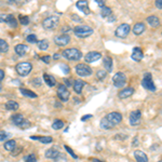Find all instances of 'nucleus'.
I'll return each instance as SVG.
<instances>
[{"mask_svg": "<svg viewBox=\"0 0 162 162\" xmlns=\"http://www.w3.org/2000/svg\"><path fill=\"white\" fill-rule=\"evenodd\" d=\"M134 157L136 162H148V157L145 152L142 150H135L134 151Z\"/></svg>", "mask_w": 162, "mask_h": 162, "instance_id": "nucleus-17", "label": "nucleus"}, {"mask_svg": "<svg viewBox=\"0 0 162 162\" xmlns=\"http://www.w3.org/2000/svg\"><path fill=\"white\" fill-rule=\"evenodd\" d=\"M133 93H134V89L133 88H125L118 93V96L121 100H125V98L131 97V96L133 95Z\"/></svg>", "mask_w": 162, "mask_h": 162, "instance_id": "nucleus-16", "label": "nucleus"}, {"mask_svg": "<svg viewBox=\"0 0 162 162\" xmlns=\"http://www.w3.org/2000/svg\"><path fill=\"white\" fill-rule=\"evenodd\" d=\"M3 147H4V149L8 150V151H13L16 147V142L14 140H7V142L3 144Z\"/></svg>", "mask_w": 162, "mask_h": 162, "instance_id": "nucleus-27", "label": "nucleus"}, {"mask_svg": "<svg viewBox=\"0 0 162 162\" xmlns=\"http://www.w3.org/2000/svg\"><path fill=\"white\" fill-rule=\"evenodd\" d=\"M65 86H71V82H70V80H69V79H65Z\"/></svg>", "mask_w": 162, "mask_h": 162, "instance_id": "nucleus-53", "label": "nucleus"}, {"mask_svg": "<svg viewBox=\"0 0 162 162\" xmlns=\"http://www.w3.org/2000/svg\"><path fill=\"white\" fill-rule=\"evenodd\" d=\"M9 3H17V2H20L21 0H8Z\"/></svg>", "mask_w": 162, "mask_h": 162, "instance_id": "nucleus-54", "label": "nucleus"}, {"mask_svg": "<svg viewBox=\"0 0 162 162\" xmlns=\"http://www.w3.org/2000/svg\"><path fill=\"white\" fill-rule=\"evenodd\" d=\"M65 149H66L67 150V152H68V154H69L70 155V156H71L72 157V158H74V159H78V156H77V155L76 154H75V152L74 151H72V149L71 148H70V147L69 146H67V145H65Z\"/></svg>", "mask_w": 162, "mask_h": 162, "instance_id": "nucleus-40", "label": "nucleus"}, {"mask_svg": "<svg viewBox=\"0 0 162 162\" xmlns=\"http://www.w3.org/2000/svg\"><path fill=\"white\" fill-rule=\"evenodd\" d=\"M131 57L134 61H136V62H140V61L143 60V57H144V54H143V51L140 50V48H134Z\"/></svg>", "mask_w": 162, "mask_h": 162, "instance_id": "nucleus-21", "label": "nucleus"}, {"mask_svg": "<svg viewBox=\"0 0 162 162\" xmlns=\"http://www.w3.org/2000/svg\"><path fill=\"white\" fill-rule=\"evenodd\" d=\"M145 29H146V26H145L144 23H136V24L133 26V32H134L135 35H142L143 32H145Z\"/></svg>", "mask_w": 162, "mask_h": 162, "instance_id": "nucleus-24", "label": "nucleus"}, {"mask_svg": "<svg viewBox=\"0 0 162 162\" xmlns=\"http://www.w3.org/2000/svg\"><path fill=\"white\" fill-rule=\"evenodd\" d=\"M69 90H68V86L65 84H60L57 88V96L62 102H67L69 100Z\"/></svg>", "mask_w": 162, "mask_h": 162, "instance_id": "nucleus-10", "label": "nucleus"}, {"mask_svg": "<svg viewBox=\"0 0 162 162\" xmlns=\"http://www.w3.org/2000/svg\"><path fill=\"white\" fill-rule=\"evenodd\" d=\"M43 81L46 82L49 86H54L56 84L55 78H54L52 75H49V74H43Z\"/></svg>", "mask_w": 162, "mask_h": 162, "instance_id": "nucleus-25", "label": "nucleus"}, {"mask_svg": "<svg viewBox=\"0 0 162 162\" xmlns=\"http://www.w3.org/2000/svg\"><path fill=\"white\" fill-rule=\"evenodd\" d=\"M64 125H65V123L63 120H55L52 123V129L53 130L58 131V130H61V129H63V126Z\"/></svg>", "mask_w": 162, "mask_h": 162, "instance_id": "nucleus-32", "label": "nucleus"}, {"mask_svg": "<svg viewBox=\"0 0 162 162\" xmlns=\"http://www.w3.org/2000/svg\"><path fill=\"white\" fill-rule=\"evenodd\" d=\"M101 15H102V17H109L110 15H112V11L111 9L109 8V7H102V11H101Z\"/></svg>", "mask_w": 162, "mask_h": 162, "instance_id": "nucleus-31", "label": "nucleus"}, {"mask_svg": "<svg viewBox=\"0 0 162 162\" xmlns=\"http://www.w3.org/2000/svg\"><path fill=\"white\" fill-rule=\"evenodd\" d=\"M20 92L22 93V95L26 96V97H29V98H36L37 96H38L36 93L32 92V91L28 90V89H24V88L20 89Z\"/></svg>", "mask_w": 162, "mask_h": 162, "instance_id": "nucleus-29", "label": "nucleus"}, {"mask_svg": "<svg viewBox=\"0 0 162 162\" xmlns=\"http://www.w3.org/2000/svg\"><path fill=\"white\" fill-rule=\"evenodd\" d=\"M18 103L14 102V101H9L8 103H6V109L11 110V111H15L18 109Z\"/></svg>", "mask_w": 162, "mask_h": 162, "instance_id": "nucleus-28", "label": "nucleus"}, {"mask_svg": "<svg viewBox=\"0 0 162 162\" xmlns=\"http://www.w3.org/2000/svg\"><path fill=\"white\" fill-rule=\"evenodd\" d=\"M74 32L78 38H86L93 34V28L88 26V25H79L74 28Z\"/></svg>", "mask_w": 162, "mask_h": 162, "instance_id": "nucleus-1", "label": "nucleus"}, {"mask_svg": "<svg viewBox=\"0 0 162 162\" xmlns=\"http://www.w3.org/2000/svg\"><path fill=\"white\" fill-rule=\"evenodd\" d=\"M14 51H15V53L17 54L18 56H24L26 52L28 51V47L25 46V44H17V46L14 48Z\"/></svg>", "mask_w": 162, "mask_h": 162, "instance_id": "nucleus-23", "label": "nucleus"}, {"mask_svg": "<svg viewBox=\"0 0 162 162\" xmlns=\"http://www.w3.org/2000/svg\"><path fill=\"white\" fill-rule=\"evenodd\" d=\"M61 69H62L63 72L66 75L70 72V68H69V66H67V64H61Z\"/></svg>", "mask_w": 162, "mask_h": 162, "instance_id": "nucleus-41", "label": "nucleus"}, {"mask_svg": "<svg viewBox=\"0 0 162 162\" xmlns=\"http://www.w3.org/2000/svg\"><path fill=\"white\" fill-rule=\"evenodd\" d=\"M102 57V54L100 52H96V51H92V52H89L84 55V61L86 63H93L98 61L100 58Z\"/></svg>", "mask_w": 162, "mask_h": 162, "instance_id": "nucleus-13", "label": "nucleus"}, {"mask_svg": "<svg viewBox=\"0 0 162 162\" xmlns=\"http://www.w3.org/2000/svg\"><path fill=\"white\" fill-rule=\"evenodd\" d=\"M2 91V88H1V86H0V92H1Z\"/></svg>", "mask_w": 162, "mask_h": 162, "instance_id": "nucleus-58", "label": "nucleus"}, {"mask_svg": "<svg viewBox=\"0 0 162 162\" xmlns=\"http://www.w3.org/2000/svg\"><path fill=\"white\" fill-rule=\"evenodd\" d=\"M41 61H42V62L46 63V64H49V63H50V61H51V56H50V55L42 56V57H41Z\"/></svg>", "mask_w": 162, "mask_h": 162, "instance_id": "nucleus-45", "label": "nucleus"}, {"mask_svg": "<svg viewBox=\"0 0 162 162\" xmlns=\"http://www.w3.org/2000/svg\"><path fill=\"white\" fill-rule=\"evenodd\" d=\"M62 55L64 56L66 60L69 61H79L82 58V53L78 49H65L62 52Z\"/></svg>", "mask_w": 162, "mask_h": 162, "instance_id": "nucleus-2", "label": "nucleus"}, {"mask_svg": "<svg viewBox=\"0 0 162 162\" xmlns=\"http://www.w3.org/2000/svg\"><path fill=\"white\" fill-rule=\"evenodd\" d=\"M92 118V115H86V116H83L81 118V121H86V120H89V119H91Z\"/></svg>", "mask_w": 162, "mask_h": 162, "instance_id": "nucleus-49", "label": "nucleus"}, {"mask_svg": "<svg viewBox=\"0 0 162 162\" xmlns=\"http://www.w3.org/2000/svg\"><path fill=\"white\" fill-rule=\"evenodd\" d=\"M158 162H162V160H160V161H158Z\"/></svg>", "mask_w": 162, "mask_h": 162, "instance_id": "nucleus-59", "label": "nucleus"}, {"mask_svg": "<svg viewBox=\"0 0 162 162\" xmlns=\"http://www.w3.org/2000/svg\"><path fill=\"white\" fill-rule=\"evenodd\" d=\"M58 21L60 20H58L57 16H49V17L44 18V21L42 22V26L47 30H52L57 27Z\"/></svg>", "mask_w": 162, "mask_h": 162, "instance_id": "nucleus-5", "label": "nucleus"}, {"mask_svg": "<svg viewBox=\"0 0 162 162\" xmlns=\"http://www.w3.org/2000/svg\"><path fill=\"white\" fill-rule=\"evenodd\" d=\"M4 78V71L2 69H0V82L2 81V79Z\"/></svg>", "mask_w": 162, "mask_h": 162, "instance_id": "nucleus-51", "label": "nucleus"}, {"mask_svg": "<svg viewBox=\"0 0 162 162\" xmlns=\"http://www.w3.org/2000/svg\"><path fill=\"white\" fill-rule=\"evenodd\" d=\"M93 162H104V161H102V160H100V159H96V158H92L91 159Z\"/></svg>", "mask_w": 162, "mask_h": 162, "instance_id": "nucleus-57", "label": "nucleus"}, {"mask_svg": "<svg viewBox=\"0 0 162 162\" xmlns=\"http://www.w3.org/2000/svg\"><path fill=\"white\" fill-rule=\"evenodd\" d=\"M24 161H25V162H37V157H36V155H34V154L27 155V156L24 157Z\"/></svg>", "mask_w": 162, "mask_h": 162, "instance_id": "nucleus-36", "label": "nucleus"}, {"mask_svg": "<svg viewBox=\"0 0 162 162\" xmlns=\"http://www.w3.org/2000/svg\"><path fill=\"white\" fill-rule=\"evenodd\" d=\"M11 121L13 122V124H15L16 126H18V128L21 129H26L30 126V122L26 120L22 114L13 115V116L11 117Z\"/></svg>", "mask_w": 162, "mask_h": 162, "instance_id": "nucleus-3", "label": "nucleus"}, {"mask_svg": "<svg viewBox=\"0 0 162 162\" xmlns=\"http://www.w3.org/2000/svg\"><path fill=\"white\" fill-rule=\"evenodd\" d=\"M76 74L80 77H89L92 75V69L86 64H78L76 66Z\"/></svg>", "mask_w": 162, "mask_h": 162, "instance_id": "nucleus-9", "label": "nucleus"}, {"mask_svg": "<svg viewBox=\"0 0 162 162\" xmlns=\"http://www.w3.org/2000/svg\"><path fill=\"white\" fill-rule=\"evenodd\" d=\"M146 21L152 28H157V27L160 26V20H159V17L158 16H156V15L148 16V17L146 18Z\"/></svg>", "mask_w": 162, "mask_h": 162, "instance_id": "nucleus-19", "label": "nucleus"}, {"mask_svg": "<svg viewBox=\"0 0 162 162\" xmlns=\"http://www.w3.org/2000/svg\"><path fill=\"white\" fill-rule=\"evenodd\" d=\"M155 4H156V7L158 9H162V0H156Z\"/></svg>", "mask_w": 162, "mask_h": 162, "instance_id": "nucleus-47", "label": "nucleus"}, {"mask_svg": "<svg viewBox=\"0 0 162 162\" xmlns=\"http://www.w3.org/2000/svg\"><path fill=\"white\" fill-rule=\"evenodd\" d=\"M71 18L75 21V22H82V18L79 17V16L76 15V14H72V15H71Z\"/></svg>", "mask_w": 162, "mask_h": 162, "instance_id": "nucleus-46", "label": "nucleus"}, {"mask_svg": "<svg viewBox=\"0 0 162 162\" xmlns=\"http://www.w3.org/2000/svg\"><path fill=\"white\" fill-rule=\"evenodd\" d=\"M61 57V55H60V54H58V53H56V54H54V56H53V58H54V60H58V58H60Z\"/></svg>", "mask_w": 162, "mask_h": 162, "instance_id": "nucleus-55", "label": "nucleus"}, {"mask_svg": "<svg viewBox=\"0 0 162 162\" xmlns=\"http://www.w3.org/2000/svg\"><path fill=\"white\" fill-rule=\"evenodd\" d=\"M44 156H46V158L48 159H52V160H57V158L61 156V154L57 151V150L53 149V148H50L48 149L46 151V154H44Z\"/></svg>", "mask_w": 162, "mask_h": 162, "instance_id": "nucleus-20", "label": "nucleus"}, {"mask_svg": "<svg viewBox=\"0 0 162 162\" xmlns=\"http://www.w3.org/2000/svg\"><path fill=\"white\" fill-rule=\"evenodd\" d=\"M54 42L60 47H65L70 42V37L68 35H61L54 38Z\"/></svg>", "mask_w": 162, "mask_h": 162, "instance_id": "nucleus-14", "label": "nucleus"}, {"mask_svg": "<svg viewBox=\"0 0 162 162\" xmlns=\"http://www.w3.org/2000/svg\"><path fill=\"white\" fill-rule=\"evenodd\" d=\"M63 106H62V104H61V103H58V102H56L55 103V108H62Z\"/></svg>", "mask_w": 162, "mask_h": 162, "instance_id": "nucleus-56", "label": "nucleus"}, {"mask_svg": "<svg viewBox=\"0 0 162 162\" xmlns=\"http://www.w3.org/2000/svg\"><path fill=\"white\" fill-rule=\"evenodd\" d=\"M140 120H142V112L140 110L136 109L133 110L130 114V117H129V121H130V124L133 126L138 125L140 123Z\"/></svg>", "mask_w": 162, "mask_h": 162, "instance_id": "nucleus-12", "label": "nucleus"}, {"mask_svg": "<svg viewBox=\"0 0 162 162\" xmlns=\"http://www.w3.org/2000/svg\"><path fill=\"white\" fill-rule=\"evenodd\" d=\"M107 76V72L105 71V70H98L97 72H96V77H97L98 80H104L105 78H106Z\"/></svg>", "mask_w": 162, "mask_h": 162, "instance_id": "nucleus-38", "label": "nucleus"}, {"mask_svg": "<svg viewBox=\"0 0 162 162\" xmlns=\"http://www.w3.org/2000/svg\"><path fill=\"white\" fill-rule=\"evenodd\" d=\"M101 128L104 129V130H110V129L114 128V125L108 121V119L106 118V117H104V118L101 120Z\"/></svg>", "mask_w": 162, "mask_h": 162, "instance_id": "nucleus-30", "label": "nucleus"}, {"mask_svg": "<svg viewBox=\"0 0 162 162\" xmlns=\"http://www.w3.org/2000/svg\"><path fill=\"white\" fill-rule=\"evenodd\" d=\"M132 146L133 147L138 146V138L137 137H134V140H133V143H132Z\"/></svg>", "mask_w": 162, "mask_h": 162, "instance_id": "nucleus-50", "label": "nucleus"}, {"mask_svg": "<svg viewBox=\"0 0 162 162\" xmlns=\"http://www.w3.org/2000/svg\"><path fill=\"white\" fill-rule=\"evenodd\" d=\"M105 117H106V118L108 119V121H109L114 126L118 125V124L121 123V121H122V115L120 114V112H117V111L110 112V114L106 115Z\"/></svg>", "mask_w": 162, "mask_h": 162, "instance_id": "nucleus-11", "label": "nucleus"}, {"mask_svg": "<svg viewBox=\"0 0 162 162\" xmlns=\"http://www.w3.org/2000/svg\"><path fill=\"white\" fill-rule=\"evenodd\" d=\"M32 83L34 84V86H41L42 81H41L40 78H35V79H32Z\"/></svg>", "mask_w": 162, "mask_h": 162, "instance_id": "nucleus-44", "label": "nucleus"}, {"mask_svg": "<svg viewBox=\"0 0 162 162\" xmlns=\"http://www.w3.org/2000/svg\"><path fill=\"white\" fill-rule=\"evenodd\" d=\"M142 86H144L146 90L150 91V92H155V91H156V86H155L154 81H152V77L150 72H146V74L144 75Z\"/></svg>", "mask_w": 162, "mask_h": 162, "instance_id": "nucleus-6", "label": "nucleus"}, {"mask_svg": "<svg viewBox=\"0 0 162 162\" xmlns=\"http://www.w3.org/2000/svg\"><path fill=\"white\" fill-rule=\"evenodd\" d=\"M84 86H86V82L82 81L81 79H77V80H75L74 83H72L74 90H75V92H76L77 94H81L82 89H83Z\"/></svg>", "mask_w": 162, "mask_h": 162, "instance_id": "nucleus-18", "label": "nucleus"}, {"mask_svg": "<svg viewBox=\"0 0 162 162\" xmlns=\"http://www.w3.org/2000/svg\"><path fill=\"white\" fill-rule=\"evenodd\" d=\"M8 23L9 25H10L12 28H16L17 27V21L15 20V17L12 15V14H9V18H8Z\"/></svg>", "mask_w": 162, "mask_h": 162, "instance_id": "nucleus-34", "label": "nucleus"}, {"mask_svg": "<svg viewBox=\"0 0 162 162\" xmlns=\"http://www.w3.org/2000/svg\"><path fill=\"white\" fill-rule=\"evenodd\" d=\"M112 82H114V86H116V88L118 89L123 88L126 84V76L121 71L117 72L114 76V78H112Z\"/></svg>", "mask_w": 162, "mask_h": 162, "instance_id": "nucleus-8", "label": "nucleus"}, {"mask_svg": "<svg viewBox=\"0 0 162 162\" xmlns=\"http://www.w3.org/2000/svg\"><path fill=\"white\" fill-rule=\"evenodd\" d=\"M9 18V14H0V22L7 23Z\"/></svg>", "mask_w": 162, "mask_h": 162, "instance_id": "nucleus-43", "label": "nucleus"}, {"mask_svg": "<svg viewBox=\"0 0 162 162\" xmlns=\"http://www.w3.org/2000/svg\"><path fill=\"white\" fill-rule=\"evenodd\" d=\"M9 50V44L7 43V41H4L3 39H0V52L6 53Z\"/></svg>", "mask_w": 162, "mask_h": 162, "instance_id": "nucleus-35", "label": "nucleus"}, {"mask_svg": "<svg viewBox=\"0 0 162 162\" xmlns=\"http://www.w3.org/2000/svg\"><path fill=\"white\" fill-rule=\"evenodd\" d=\"M104 67L105 69H106L107 72H110L112 70V60L110 56H105L104 57Z\"/></svg>", "mask_w": 162, "mask_h": 162, "instance_id": "nucleus-26", "label": "nucleus"}, {"mask_svg": "<svg viewBox=\"0 0 162 162\" xmlns=\"http://www.w3.org/2000/svg\"><path fill=\"white\" fill-rule=\"evenodd\" d=\"M10 136V134L7 132H0V142H3V140H6L7 138Z\"/></svg>", "mask_w": 162, "mask_h": 162, "instance_id": "nucleus-42", "label": "nucleus"}, {"mask_svg": "<svg viewBox=\"0 0 162 162\" xmlns=\"http://www.w3.org/2000/svg\"><path fill=\"white\" fill-rule=\"evenodd\" d=\"M76 6L81 12H83L84 14H86V15L90 14V8H89V3L86 0H78Z\"/></svg>", "mask_w": 162, "mask_h": 162, "instance_id": "nucleus-15", "label": "nucleus"}, {"mask_svg": "<svg viewBox=\"0 0 162 162\" xmlns=\"http://www.w3.org/2000/svg\"><path fill=\"white\" fill-rule=\"evenodd\" d=\"M115 20H116V17H115V16H112V15H110L109 17H107L108 22H115Z\"/></svg>", "mask_w": 162, "mask_h": 162, "instance_id": "nucleus-52", "label": "nucleus"}, {"mask_svg": "<svg viewBox=\"0 0 162 162\" xmlns=\"http://www.w3.org/2000/svg\"><path fill=\"white\" fill-rule=\"evenodd\" d=\"M26 41L29 42V43H36V42H38V39H37L36 35L32 34V35H28L26 37Z\"/></svg>", "mask_w": 162, "mask_h": 162, "instance_id": "nucleus-37", "label": "nucleus"}, {"mask_svg": "<svg viewBox=\"0 0 162 162\" xmlns=\"http://www.w3.org/2000/svg\"><path fill=\"white\" fill-rule=\"evenodd\" d=\"M20 23L22 25H28L29 24V17H28V16H23V15H20Z\"/></svg>", "mask_w": 162, "mask_h": 162, "instance_id": "nucleus-39", "label": "nucleus"}, {"mask_svg": "<svg viewBox=\"0 0 162 162\" xmlns=\"http://www.w3.org/2000/svg\"><path fill=\"white\" fill-rule=\"evenodd\" d=\"M94 1H95L96 3H97L100 7H104V6H105V1H106V0H94Z\"/></svg>", "mask_w": 162, "mask_h": 162, "instance_id": "nucleus-48", "label": "nucleus"}, {"mask_svg": "<svg viewBox=\"0 0 162 162\" xmlns=\"http://www.w3.org/2000/svg\"><path fill=\"white\" fill-rule=\"evenodd\" d=\"M15 69H16V72H17L20 76L24 77V76H27V75L32 71V64L28 62H22V63H18V64L16 65Z\"/></svg>", "mask_w": 162, "mask_h": 162, "instance_id": "nucleus-4", "label": "nucleus"}, {"mask_svg": "<svg viewBox=\"0 0 162 162\" xmlns=\"http://www.w3.org/2000/svg\"><path fill=\"white\" fill-rule=\"evenodd\" d=\"M130 30H131L130 25L123 23V24L119 25V26L117 27L116 32H115V35H116L118 38L124 39V38H126V37H128L129 34H130Z\"/></svg>", "mask_w": 162, "mask_h": 162, "instance_id": "nucleus-7", "label": "nucleus"}, {"mask_svg": "<svg viewBox=\"0 0 162 162\" xmlns=\"http://www.w3.org/2000/svg\"><path fill=\"white\" fill-rule=\"evenodd\" d=\"M30 140H39L42 144H50L53 142V138L51 136H30Z\"/></svg>", "mask_w": 162, "mask_h": 162, "instance_id": "nucleus-22", "label": "nucleus"}, {"mask_svg": "<svg viewBox=\"0 0 162 162\" xmlns=\"http://www.w3.org/2000/svg\"><path fill=\"white\" fill-rule=\"evenodd\" d=\"M38 48L40 49V50H42V51L48 50V48H49V41L47 40V39H42L41 41L38 42Z\"/></svg>", "mask_w": 162, "mask_h": 162, "instance_id": "nucleus-33", "label": "nucleus"}]
</instances>
